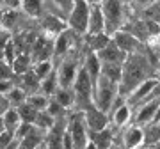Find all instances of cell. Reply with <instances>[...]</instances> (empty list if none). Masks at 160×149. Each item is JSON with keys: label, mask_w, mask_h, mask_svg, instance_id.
<instances>
[{"label": "cell", "mask_w": 160, "mask_h": 149, "mask_svg": "<svg viewBox=\"0 0 160 149\" xmlns=\"http://www.w3.org/2000/svg\"><path fill=\"white\" fill-rule=\"evenodd\" d=\"M146 71H148V66H146L144 57H141L137 53L128 55L126 62L123 64V73H121V82H119V96L128 98V94L139 84L151 78V76H146Z\"/></svg>", "instance_id": "cell-1"}, {"label": "cell", "mask_w": 160, "mask_h": 149, "mask_svg": "<svg viewBox=\"0 0 160 149\" xmlns=\"http://www.w3.org/2000/svg\"><path fill=\"white\" fill-rule=\"evenodd\" d=\"M119 96V85L116 82L105 78V76H100L98 84L92 89V101H94V107L98 110H102L105 114H110V108L114 105L116 98Z\"/></svg>", "instance_id": "cell-2"}, {"label": "cell", "mask_w": 160, "mask_h": 149, "mask_svg": "<svg viewBox=\"0 0 160 149\" xmlns=\"http://www.w3.org/2000/svg\"><path fill=\"white\" fill-rule=\"evenodd\" d=\"M100 6H102L103 20H105V34L112 37L116 32L123 30L126 7L121 2H102Z\"/></svg>", "instance_id": "cell-3"}, {"label": "cell", "mask_w": 160, "mask_h": 149, "mask_svg": "<svg viewBox=\"0 0 160 149\" xmlns=\"http://www.w3.org/2000/svg\"><path fill=\"white\" fill-rule=\"evenodd\" d=\"M73 92H75V105L78 107V112H86L87 108L94 107V101H92V84L84 68L78 69L77 80L73 84Z\"/></svg>", "instance_id": "cell-4"}, {"label": "cell", "mask_w": 160, "mask_h": 149, "mask_svg": "<svg viewBox=\"0 0 160 149\" xmlns=\"http://www.w3.org/2000/svg\"><path fill=\"white\" fill-rule=\"evenodd\" d=\"M82 66H78V55L77 53H68L66 59H64L59 69L55 71L57 73V84L59 87L62 89H71L77 80V74H78V69Z\"/></svg>", "instance_id": "cell-5"}, {"label": "cell", "mask_w": 160, "mask_h": 149, "mask_svg": "<svg viewBox=\"0 0 160 149\" xmlns=\"http://www.w3.org/2000/svg\"><path fill=\"white\" fill-rule=\"evenodd\" d=\"M68 133L73 140V149H86L89 144V132L84 123V114L77 112L68 119Z\"/></svg>", "instance_id": "cell-6"}, {"label": "cell", "mask_w": 160, "mask_h": 149, "mask_svg": "<svg viewBox=\"0 0 160 149\" xmlns=\"http://www.w3.org/2000/svg\"><path fill=\"white\" fill-rule=\"evenodd\" d=\"M87 25H89V4L87 2H75L73 11L68 18V27L71 32L87 36Z\"/></svg>", "instance_id": "cell-7"}, {"label": "cell", "mask_w": 160, "mask_h": 149, "mask_svg": "<svg viewBox=\"0 0 160 149\" xmlns=\"http://www.w3.org/2000/svg\"><path fill=\"white\" fill-rule=\"evenodd\" d=\"M158 84H160V78H157V76H151V78H148V80H144L142 84H139V85L128 94V98H126L128 105H130V107L132 105L137 107V105L146 103L148 98L155 96V91H157Z\"/></svg>", "instance_id": "cell-8"}, {"label": "cell", "mask_w": 160, "mask_h": 149, "mask_svg": "<svg viewBox=\"0 0 160 149\" xmlns=\"http://www.w3.org/2000/svg\"><path fill=\"white\" fill-rule=\"evenodd\" d=\"M84 114V123L87 126V132L89 133H98V132H103L105 128L110 126V119H109V114H105L102 110H98L96 107H91L87 108Z\"/></svg>", "instance_id": "cell-9"}, {"label": "cell", "mask_w": 160, "mask_h": 149, "mask_svg": "<svg viewBox=\"0 0 160 149\" xmlns=\"http://www.w3.org/2000/svg\"><path fill=\"white\" fill-rule=\"evenodd\" d=\"M112 43H114L123 53H126V55L137 53L139 45H141V43H139V37L133 36L130 30H119V32H116V34L112 36Z\"/></svg>", "instance_id": "cell-10"}, {"label": "cell", "mask_w": 160, "mask_h": 149, "mask_svg": "<svg viewBox=\"0 0 160 149\" xmlns=\"http://www.w3.org/2000/svg\"><path fill=\"white\" fill-rule=\"evenodd\" d=\"M66 130H68V119L61 117L55 121L52 130L48 132V137H46V149H62Z\"/></svg>", "instance_id": "cell-11"}, {"label": "cell", "mask_w": 160, "mask_h": 149, "mask_svg": "<svg viewBox=\"0 0 160 149\" xmlns=\"http://www.w3.org/2000/svg\"><path fill=\"white\" fill-rule=\"evenodd\" d=\"M158 105H160V98H155V99H151V101L142 103L141 107H139L135 117H133V124H135V126H141V128L151 124V121H153V117H155V112H157V108H158Z\"/></svg>", "instance_id": "cell-12"}, {"label": "cell", "mask_w": 160, "mask_h": 149, "mask_svg": "<svg viewBox=\"0 0 160 149\" xmlns=\"http://www.w3.org/2000/svg\"><path fill=\"white\" fill-rule=\"evenodd\" d=\"M98 59H100V62L102 64H114V66H123L126 62V53H123L118 48V46L112 43V37H110V43L105 48H103L100 53H96Z\"/></svg>", "instance_id": "cell-13"}, {"label": "cell", "mask_w": 160, "mask_h": 149, "mask_svg": "<svg viewBox=\"0 0 160 149\" xmlns=\"http://www.w3.org/2000/svg\"><path fill=\"white\" fill-rule=\"evenodd\" d=\"M105 34V20L100 4H89V25H87V36Z\"/></svg>", "instance_id": "cell-14"}, {"label": "cell", "mask_w": 160, "mask_h": 149, "mask_svg": "<svg viewBox=\"0 0 160 149\" xmlns=\"http://www.w3.org/2000/svg\"><path fill=\"white\" fill-rule=\"evenodd\" d=\"M123 146L125 149H141L144 146V128L132 124L125 130L123 135Z\"/></svg>", "instance_id": "cell-15"}, {"label": "cell", "mask_w": 160, "mask_h": 149, "mask_svg": "<svg viewBox=\"0 0 160 149\" xmlns=\"http://www.w3.org/2000/svg\"><path fill=\"white\" fill-rule=\"evenodd\" d=\"M82 68L86 69V73L89 74V78H91V84H92V89L94 85L98 84L100 80V76H102V62H100V59H98L96 53H87L86 60L82 64Z\"/></svg>", "instance_id": "cell-16"}, {"label": "cell", "mask_w": 160, "mask_h": 149, "mask_svg": "<svg viewBox=\"0 0 160 149\" xmlns=\"http://www.w3.org/2000/svg\"><path fill=\"white\" fill-rule=\"evenodd\" d=\"M71 30H62L53 41V57H64L71 50Z\"/></svg>", "instance_id": "cell-17"}, {"label": "cell", "mask_w": 160, "mask_h": 149, "mask_svg": "<svg viewBox=\"0 0 160 149\" xmlns=\"http://www.w3.org/2000/svg\"><path fill=\"white\" fill-rule=\"evenodd\" d=\"M130 121H132V107L128 103H123L121 107H118L112 112V115H110V124H112V128H123Z\"/></svg>", "instance_id": "cell-18"}, {"label": "cell", "mask_w": 160, "mask_h": 149, "mask_svg": "<svg viewBox=\"0 0 160 149\" xmlns=\"http://www.w3.org/2000/svg\"><path fill=\"white\" fill-rule=\"evenodd\" d=\"M89 140H91L98 149H109L112 144H114V130H112V124L109 128H105L103 132L98 133H89Z\"/></svg>", "instance_id": "cell-19"}, {"label": "cell", "mask_w": 160, "mask_h": 149, "mask_svg": "<svg viewBox=\"0 0 160 149\" xmlns=\"http://www.w3.org/2000/svg\"><path fill=\"white\" fill-rule=\"evenodd\" d=\"M53 53V41L46 39V37H38V41L34 43V57H38V62L43 60H50V55Z\"/></svg>", "instance_id": "cell-20"}, {"label": "cell", "mask_w": 160, "mask_h": 149, "mask_svg": "<svg viewBox=\"0 0 160 149\" xmlns=\"http://www.w3.org/2000/svg\"><path fill=\"white\" fill-rule=\"evenodd\" d=\"M53 101H57L64 110L71 108L75 107V92H73V87L71 89H62V87H59L55 94H53Z\"/></svg>", "instance_id": "cell-21"}, {"label": "cell", "mask_w": 160, "mask_h": 149, "mask_svg": "<svg viewBox=\"0 0 160 149\" xmlns=\"http://www.w3.org/2000/svg\"><path fill=\"white\" fill-rule=\"evenodd\" d=\"M43 133L41 130H38V128H32V132L27 135V137H23L22 140H18L20 142V146H18V149H38L39 147L41 140H43Z\"/></svg>", "instance_id": "cell-22"}, {"label": "cell", "mask_w": 160, "mask_h": 149, "mask_svg": "<svg viewBox=\"0 0 160 149\" xmlns=\"http://www.w3.org/2000/svg\"><path fill=\"white\" fill-rule=\"evenodd\" d=\"M109 43H110V36H107V34L87 36V45H89L91 53H100Z\"/></svg>", "instance_id": "cell-23"}, {"label": "cell", "mask_w": 160, "mask_h": 149, "mask_svg": "<svg viewBox=\"0 0 160 149\" xmlns=\"http://www.w3.org/2000/svg\"><path fill=\"white\" fill-rule=\"evenodd\" d=\"M22 89H23V92L27 94V91H30L29 92V96H32V94H36L38 92V89L41 87V82L38 80V76L34 74V71L30 69L29 73H25L23 74V78H22Z\"/></svg>", "instance_id": "cell-24"}, {"label": "cell", "mask_w": 160, "mask_h": 149, "mask_svg": "<svg viewBox=\"0 0 160 149\" xmlns=\"http://www.w3.org/2000/svg\"><path fill=\"white\" fill-rule=\"evenodd\" d=\"M2 119H4L6 130H9V132H16L18 128H20V124H22V119H20L16 108H7L2 114Z\"/></svg>", "instance_id": "cell-25"}, {"label": "cell", "mask_w": 160, "mask_h": 149, "mask_svg": "<svg viewBox=\"0 0 160 149\" xmlns=\"http://www.w3.org/2000/svg\"><path fill=\"white\" fill-rule=\"evenodd\" d=\"M41 94H45L46 98L48 96H53L55 94V91L59 89V84H57V73L55 71H52L48 76H46L45 80L41 82Z\"/></svg>", "instance_id": "cell-26"}, {"label": "cell", "mask_w": 160, "mask_h": 149, "mask_svg": "<svg viewBox=\"0 0 160 149\" xmlns=\"http://www.w3.org/2000/svg\"><path fill=\"white\" fill-rule=\"evenodd\" d=\"M30 57L27 55V53H20L16 59H14V62L11 64V68H12V73H16V74H25V73H29L30 71Z\"/></svg>", "instance_id": "cell-27"}, {"label": "cell", "mask_w": 160, "mask_h": 149, "mask_svg": "<svg viewBox=\"0 0 160 149\" xmlns=\"http://www.w3.org/2000/svg\"><path fill=\"white\" fill-rule=\"evenodd\" d=\"M16 112H18V115H20V119H22V123H27V124H34V121L38 119V114H39V112L32 108L27 101L23 105H20L16 108Z\"/></svg>", "instance_id": "cell-28"}, {"label": "cell", "mask_w": 160, "mask_h": 149, "mask_svg": "<svg viewBox=\"0 0 160 149\" xmlns=\"http://www.w3.org/2000/svg\"><path fill=\"white\" fill-rule=\"evenodd\" d=\"M27 103H29L34 110H38V112H45V110L48 108L50 99H48L45 94L36 92V94H32V96H27Z\"/></svg>", "instance_id": "cell-29"}, {"label": "cell", "mask_w": 160, "mask_h": 149, "mask_svg": "<svg viewBox=\"0 0 160 149\" xmlns=\"http://www.w3.org/2000/svg\"><path fill=\"white\" fill-rule=\"evenodd\" d=\"M6 98H7V103H9V105H14L12 108H18L20 105H23L25 101H27V94L23 92L22 87H14V89H12Z\"/></svg>", "instance_id": "cell-30"}, {"label": "cell", "mask_w": 160, "mask_h": 149, "mask_svg": "<svg viewBox=\"0 0 160 149\" xmlns=\"http://www.w3.org/2000/svg\"><path fill=\"white\" fill-rule=\"evenodd\" d=\"M53 123H55V119H53L50 114L39 112V114H38V119L34 121V126L38 128V130H41V132H50L52 126H53Z\"/></svg>", "instance_id": "cell-31"}, {"label": "cell", "mask_w": 160, "mask_h": 149, "mask_svg": "<svg viewBox=\"0 0 160 149\" xmlns=\"http://www.w3.org/2000/svg\"><path fill=\"white\" fill-rule=\"evenodd\" d=\"M34 74L38 76V80L39 82H43L48 76V74L52 73V60H43V62H38L34 66Z\"/></svg>", "instance_id": "cell-32"}, {"label": "cell", "mask_w": 160, "mask_h": 149, "mask_svg": "<svg viewBox=\"0 0 160 149\" xmlns=\"http://www.w3.org/2000/svg\"><path fill=\"white\" fill-rule=\"evenodd\" d=\"M22 9L25 12H27V14H30V16H38V14H39L41 11H43V4H41V2H23L22 4Z\"/></svg>", "instance_id": "cell-33"}, {"label": "cell", "mask_w": 160, "mask_h": 149, "mask_svg": "<svg viewBox=\"0 0 160 149\" xmlns=\"http://www.w3.org/2000/svg\"><path fill=\"white\" fill-rule=\"evenodd\" d=\"M16 22V12L11 11V9H7V11L2 12V16H0V23H2V27H12Z\"/></svg>", "instance_id": "cell-34"}, {"label": "cell", "mask_w": 160, "mask_h": 149, "mask_svg": "<svg viewBox=\"0 0 160 149\" xmlns=\"http://www.w3.org/2000/svg\"><path fill=\"white\" fill-rule=\"evenodd\" d=\"M12 76V68L6 60H0V80H11Z\"/></svg>", "instance_id": "cell-35"}, {"label": "cell", "mask_w": 160, "mask_h": 149, "mask_svg": "<svg viewBox=\"0 0 160 149\" xmlns=\"http://www.w3.org/2000/svg\"><path fill=\"white\" fill-rule=\"evenodd\" d=\"M16 140V137H14V132H9V130H6V132L0 135V149H4L6 146H9L11 142H14Z\"/></svg>", "instance_id": "cell-36"}, {"label": "cell", "mask_w": 160, "mask_h": 149, "mask_svg": "<svg viewBox=\"0 0 160 149\" xmlns=\"http://www.w3.org/2000/svg\"><path fill=\"white\" fill-rule=\"evenodd\" d=\"M12 89H14V84L11 80H0V94L2 96H7Z\"/></svg>", "instance_id": "cell-37"}, {"label": "cell", "mask_w": 160, "mask_h": 149, "mask_svg": "<svg viewBox=\"0 0 160 149\" xmlns=\"http://www.w3.org/2000/svg\"><path fill=\"white\" fill-rule=\"evenodd\" d=\"M7 41H9V36L6 32H0V50H4V46H6Z\"/></svg>", "instance_id": "cell-38"}, {"label": "cell", "mask_w": 160, "mask_h": 149, "mask_svg": "<svg viewBox=\"0 0 160 149\" xmlns=\"http://www.w3.org/2000/svg\"><path fill=\"white\" fill-rule=\"evenodd\" d=\"M155 123H160V105H158V108H157V112H155V117L151 121V124H155Z\"/></svg>", "instance_id": "cell-39"}, {"label": "cell", "mask_w": 160, "mask_h": 149, "mask_svg": "<svg viewBox=\"0 0 160 149\" xmlns=\"http://www.w3.org/2000/svg\"><path fill=\"white\" fill-rule=\"evenodd\" d=\"M18 146H20V142H18V140H14V142H11L9 146H6L4 149H18Z\"/></svg>", "instance_id": "cell-40"}, {"label": "cell", "mask_w": 160, "mask_h": 149, "mask_svg": "<svg viewBox=\"0 0 160 149\" xmlns=\"http://www.w3.org/2000/svg\"><path fill=\"white\" fill-rule=\"evenodd\" d=\"M6 132V124H4V119H2V115H0V135Z\"/></svg>", "instance_id": "cell-41"}, {"label": "cell", "mask_w": 160, "mask_h": 149, "mask_svg": "<svg viewBox=\"0 0 160 149\" xmlns=\"http://www.w3.org/2000/svg\"><path fill=\"white\" fill-rule=\"evenodd\" d=\"M86 149H98V147H96V146H94V144L91 142V140H89V144L86 146Z\"/></svg>", "instance_id": "cell-42"}, {"label": "cell", "mask_w": 160, "mask_h": 149, "mask_svg": "<svg viewBox=\"0 0 160 149\" xmlns=\"http://www.w3.org/2000/svg\"><path fill=\"white\" fill-rule=\"evenodd\" d=\"M157 78H160V66H158V69H157Z\"/></svg>", "instance_id": "cell-43"}, {"label": "cell", "mask_w": 160, "mask_h": 149, "mask_svg": "<svg viewBox=\"0 0 160 149\" xmlns=\"http://www.w3.org/2000/svg\"><path fill=\"white\" fill-rule=\"evenodd\" d=\"M109 149H119V147H118V146H116V144H112V146H110Z\"/></svg>", "instance_id": "cell-44"}, {"label": "cell", "mask_w": 160, "mask_h": 149, "mask_svg": "<svg viewBox=\"0 0 160 149\" xmlns=\"http://www.w3.org/2000/svg\"><path fill=\"white\" fill-rule=\"evenodd\" d=\"M2 29H4V27H2V23H0V32H4V30H2Z\"/></svg>", "instance_id": "cell-45"}, {"label": "cell", "mask_w": 160, "mask_h": 149, "mask_svg": "<svg viewBox=\"0 0 160 149\" xmlns=\"http://www.w3.org/2000/svg\"><path fill=\"white\" fill-rule=\"evenodd\" d=\"M141 149H151V147H141Z\"/></svg>", "instance_id": "cell-46"}, {"label": "cell", "mask_w": 160, "mask_h": 149, "mask_svg": "<svg viewBox=\"0 0 160 149\" xmlns=\"http://www.w3.org/2000/svg\"><path fill=\"white\" fill-rule=\"evenodd\" d=\"M158 34H160V25H158Z\"/></svg>", "instance_id": "cell-47"}]
</instances>
